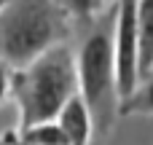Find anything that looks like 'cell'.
I'll list each match as a JSON object with an SVG mask.
<instances>
[{
    "label": "cell",
    "mask_w": 153,
    "mask_h": 145,
    "mask_svg": "<svg viewBox=\"0 0 153 145\" xmlns=\"http://www.w3.org/2000/svg\"><path fill=\"white\" fill-rule=\"evenodd\" d=\"M56 124L62 126V132H65V137H67L70 145H89L91 143L94 124H91L89 108H86L81 94H73L62 105V110L56 113Z\"/></svg>",
    "instance_id": "5"
},
{
    "label": "cell",
    "mask_w": 153,
    "mask_h": 145,
    "mask_svg": "<svg viewBox=\"0 0 153 145\" xmlns=\"http://www.w3.org/2000/svg\"><path fill=\"white\" fill-rule=\"evenodd\" d=\"M118 116H153V67L140 78V86L118 105Z\"/></svg>",
    "instance_id": "7"
},
{
    "label": "cell",
    "mask_w": 153,
    "mask_h": 145,
    "mask_svg": "<svg viewBox=\"0 0 153 145\" xmlns=\"http://www.w3.org/2000/svg\"><path fill=\"white\" fill-rule=\"evenodd\" d=\"M116 86L124 102L140 86V48H137V0H116Z\"/></svg>",
    "instance_id": "4"
},
{
    "label": "cell",
    "mask_w": 153,
    "mask_h": 145,
    "mask_svg": "<svg viewBox=\"0 0 153 145\" xmlns=\"http://www.w3.org/2000/svg\"><path fill=\"white\" fill-rule=\"evenodd\" d=\"M11 94V70H8V65L0 59V105H3V100Z\"/></svg>",
    "instance_id": "10"
},
{
    "label": "cell",
    "mask_w": 153,
    "mask_h": 145,
    "mask_svg": "<svg viewBox=\"0 0 153 145\" xmlns=\"http://www.w3.org/2000/svg\"><path fill=\"white\" fill-rule=\"evenodd\" d=\"M113 32H116V5H110L102 16H97L75 54V73H78V94L83 97L94 132L110 135L113 121L118 116V86H116V51H113Z\"/></svg>",
    "instance_id": "2"
},
{
    "label": "cell",
    "mask_w": 153,
    "mask_h": 145,
    "mask_svg": "<svg viewBox=\"0 0 153 145\" xmlns=\"http://www.w3.org/2000/svg\"><path fill=\"white\" fill-rule=\"evenodd\" d=\"M137 48L143 78L153 67V0H137Z\"/></svg>",
    "instance_id": "6"
},
{
    "label": "cell",
    "mask_w": 153,
    "mask_h": 145,
    "mask_svg": "<svg viewBox=\"0 0 153 145\" xmlns=\"http://www.w3.org/2000/svg\"><path fill=\"white\" fill-rule=\"evenodd\" d=\"M78 94L75 54L67 43H56L30 65L11 73V97L19 105V129L51 121L62 105Z\"/></svg>",
    "instance_id": "1"
},
{
    "label": "cell",
    "mask_w": 153,
    "mask_h": 145,
    "mask_svg": "<svg viewBox=\"0 0 153 145\" xmlns=\"http://www.w3.org/2000/svg\"><path fill=\"white\" fill-rule=\"evenodd\" d=\"M67 38L70 19L54 0H8L0 8V59L13 70Z\"/></svg>",
    "instance_id": "3"
},
{
    "label": "cell",
    "mask_w": 153,
    "mask_h": 145,
    "mask_svg": "<svg viewBox=\"0 0 153 145\" xmlns=\"http://www.w3.org/2000/svg\"><path fill=\"white\" fill-rule=\"evenodd\" d=\"M16 132H19V140L22 143H30V145H70L67 137H65V132H62V126L56 124V118L22 126Z\"/></svg>",
    "instance_id": "8"
},
{
    "label": "cell",
    "mask_w": 153,
    "mask_h": 145,
    "mask_svg": "<svg viewBox=\"0 0 153 145\" xmlns=\"http://www.w3.org/2000/svg\"><path fill=\"white\" fill-rule=\"evenodd\" d=\"M0 145H19V140H16V129L3 132V135H0Z\"/></svg>",
    "instance_id": "11"
},
{
    "label": "cell",
    "mask_w": 153,
    "mask_h": 145,
    "mask_svg": "<svg viewBox=\"0 0 153 145\" xmlns=\"http://www.w3.org/2000/svg\"><path fill=\"white\" fill-rule=\"evenodd\" d=\"M67 19L78 22V24H91L97 16H102L110 8V0H54Z\"/></svg>",
    "instance_id": "9"
},
{
    "label": "cell",
    "mask_w": 153,
    "mask_h": 145,
    "mask_svg": "<svg viewBox=\"0 0 153 145\" xmlns=\"http://www.w3.org/2000/svg\"><path fill=\"white\" fill-rule=\"evenodd\" d=\"M5 3H8V0H0V8H3V5H5Z\"/></svg>",
    "instance_id": "12"
}]
</instances>
